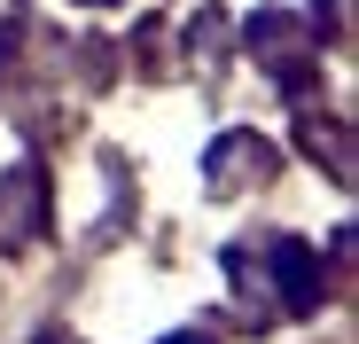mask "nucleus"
<instances>
[{
  "mask_svg": "<svg viewBox=\"0 0 359 344\" xmlns=\"http://www.w3.org/2000/svg\"><path fill=\"white\" fill-rule=\"evenodd\" d=\"M266 172H273V149H266L258 133H226V141L211 149V172H203V180H211V196H234V188L266 180Z\"/></svg>",
  "mask_w": 359,
  "mask_h": 344,
  "instance_id": "obj_2",
  "label": "nucleus"
},
{
  "mask_svg": "<svg viewBox=\"0 0 359 344\" xmlns=\"http://www.w3.org/2000/svg\"><path fill=\"white\" fill-rule=\"evenodd\" d=\"M172 344H203V336H172Z\"/></svg>",
  "mask_w": 359,
  "mask_h": 344,
  "instance_id": "obj_3",
  "label": "nucleus"
},
{
  "mask_svg": "<svg viewBox=\"0 0 359 344\" xmlns=\"http://www.w3.org/2000/svg\"><path fill=\"white\" fill-rule=\"evenodd\" d=\"M226 274L243 282V298H250V313H258V321L320 305V266H313V251H305V243H289V235L234 243V251H226Z\"/></svg>",
  "mask_w": 359,
  "mask_h": 344,
  "instance_id": "obj_1",
  "label": "nucleus"
}]
</instances>
